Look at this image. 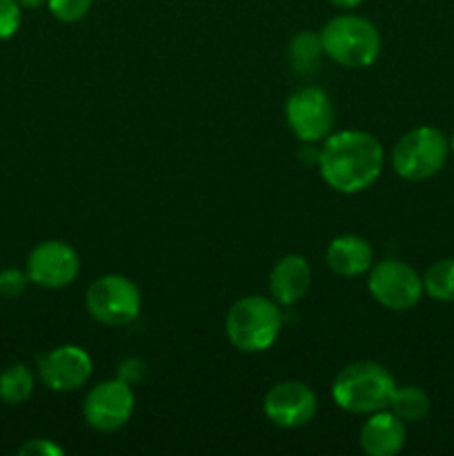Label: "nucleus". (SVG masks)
Segmentation results:
<instances>
[{
	"label": "nucleus",
	"mask_w": 454,
	"mask_h": 456,
	"mask_svg": "<svg viewBox=\"0 0 454 456\" xmlns=\"http://www.w3.org/2000/svg\"><path fill=\"white\" fill-rule=\"evenodd\" d=\"M405 436V423L392 410H378L361 426L359 444L368 456H394L403 450Z\"/></svg>",
	"instance_id": "obj_13"
},
{
	"label": "nucleus",
	"mask_w": 454,
	"mask_h": 456,
	"mask_svg": "<svg viewBox=\"0 0 454 456\" xmlns=\"http://www.w3.org/2000/svg\"><path fill=\"white\" fill-rule=\"evenodd\" d=\"M29 285V276L25 270H18V267H9V270L0 272V298H18Z\"/></svg>",
	"instance_id": "obj_22"
},
{
	"label": "nucleus",
	"mask_w": 454,
	"mask_h": 456,
	"mask_svg": "<svg viewBox=\"0 0 454 456\" xmlns=\"http://www.w3.org/2000/svg\"><path fill=\"white\" fill-rule=\"evenodd\" d=\"M18 3H20L22 9H36L43 3H47V0H18Z\"/></svg>",
	"instance_id": "obj_26"
},
{
	"label": "nucleus",
	"mask_w": 454,
	"mask_h": 456,
	"mask_svg": "<svg viewBox=\"0 0 454 456\" xmlns=\"http://www.w3.org/2000/svg\"><path fill=\"white\" fill-rule=\"evenodd\" d=\"M325 263L336 276L354 279L368 274L369 267L374 265V249L363 236L341 234L329 240L325 249Z\"/></svg>",
	"instance_id": "obj_15"
},
{
	"label": "nucleus",
	"mask_w": 454,
	"mask_h": 456,
	"mask_svg": "<svg viewBox=\"0 0 454 456\" xmlns=\"http://www.w3.org/2000/svg\"><path fill=\"white\" fill-rule=\"evenodd\" d=\"M22 22V7L18 0H0V40H9L18 34Z\"/></svg>",
	"instance_id": "obj_21"
},
{
	"label": "nucleus",
	"mask_w": 454,
	"mask_h": 456,
	"mask_svg": "<svg viewBox=\"0 0 454 456\" xmlns=\"http://www.w3.org/2000/svg\"><path fill=\"white\" fill-rule=\"evenodd\" d=\"M396 381L385 365L377 361H356L345 365L332 383V399L350 414H372L390 408Z\"/></svg>",
	"instance_id": "obj_2"
},
{
	"label": "nucleus",
	"mask_w": 454,
	"mask_h": 456,
	"mask_svg": "<svg viewBox=\"0 0 454 456\" xmlns=\"http://www.w3.org/2000/svg\"><path fill=\"white\" fill-rule=\"evenodd\" d=\"M448 141H450V151H452V154H454V132H452V136L448 138Z\"/></svg>",
	"instance_id": "obj_27"
},
{
	"label": "nucleus",
	"mask_w": 454,
	"mask_h": 456,
	"mask_svg": "<svg viewBox=\"0 0 454 456\" xmlns=\"http://www.w3.org/2000/svg\"><path fill=\"white\" fill-rule=\"evenodd\" d=\"M423 292L439 303H454V258H439L423 274Z\"/></svg>",
	"instance_id": "obj_19"
},
{
	"label": "nucleus",
	"mask_w": 454,
	"mask_h": 456,
	"mask_svg": "<svg viewBox=\"0 0 454 456\" xmlns=\"http://www.w3.org/2000/svg\"><path fill=\"white\" fill-rule=\"evenodd\" d=\"M93 372V361L80 346H58L38 359V377L53 392L80 390Z\"/></svg>",
	"instance_id": "obj_12"
},
{
	"label": "nucleus",
	"mask_w": 454,
	"mask_h": 456,
	"mask_svg": "<svg viewBox=\"0 0 454 456\" xmlns=\"http://www.w3.org/2000/svg\"><path fill=\"white\" fill-rule=\"evenodd\" d=\"M263 412L276 428L296 430L316 417L319 399L307 383L280 381L267 390L263 399Z\"/></svg>",
	"instance_id": "obj_11"
},
{
	"label": "nucleus",
	"mask_w": 454,
	"mask_h": 456,
	"mask_svg": "<svg viewBox=\"0 0 454 456\" xmlns=\"http://www.w3.org/2000/svg\"><path fill=\"white\" fill-rule=\"evenodd\" d=\"M312 288V265L301 254L279 258L270 272V294L279 305H294Z\"/></svg>",
	"instance_id": "obj_14"
},
{
	"label": "nucleus",
	"mask_w": 454,
	"mask_h": 456,
	"mask_svg": "<svg viewBox=\"0 0 454 456\" xmlns=\"http://www.w3.org/2000/svg\"><path fill=\"white\" fill-rule=\"evenodd\" d=\"M329 3L334 4V7H341V9H354L359 7L363 0H329Z\"/></svg>",
	"instance_id": "obj_25"
},
{
	"label": "nucleus",
	"mask_w": 454,
	"mask_h": 456,
	"mask_svg": "<svg viewBox=\"0 0 454 456\" xmlns=\"http://www.w3.org/2000/svg\"><path fill=\"white\" fill-rule=\"evenodd\" d=\"M142 372H145V368H142V361L138 359H127L118 365V379H123V381L129 383V386L141 381Z\"/></svg>",
	"instance_id": "obj_24"
},
{
	"label": "nucleus",
	"mask_w": 454,
	"mask_h": 456,
	"mask_svg": "<svg viewBox=\"0 0 454 456\" xmlns=\"http://www.w3.org/2000/svg\"><path fill=\"white\" fill-rule=\"evenodd\" d=\"M20 456H62V448L49 439H29L18 448Z\"/></svg>",
	"instance_id": "obj_23"
},
{
	"label": "nucleus",
	"mask_w": 454,
	"mask_h": 456,
	"mask_svg": "<svg viewBox=\"0 0 454 456\" xmlns=\"http://www.w3.org/2000/svg\"><path fill=\"white\" fill-rule=\"evenodd\" d=\"M285 118L301 142H323L334 129V105L323 89L307 85L288 98Z\"/></svg>",
	"instance_id": "obj_8"
},
{
	"label": "nucleus",
	"mask_w": 454,
	"mask_h": 456,
	"mask_svg": "<svg viewBox=\"0 0 454 456\" xmlns=\"http://www.w3.org/2000/svg\"><path fill=\"white\" fill-rule=\"evenodd\" d=\"M29 283L45 289H61L74 283L80 272L78 252L65 240H43L29 252L25 263Z\"/></svg>",
	"instance_id": "obj_10"
},
{
	"label": "nucleus",
	"mask_w": 454,
	"mask_h": 456,
	"mask_svg": "<svg viewBox=\"0 0 454 456\" xmlns=\"http://www.w3.org/2000/svg\"><path fill=\"white\" fill-rule=\"evenodd\" d=\"M36 377L25 363H13L0 372V401L7 405H22L31 399Z\"/></svg>",
	"instance_id": "obj_17"
},
{
	"label": "nucleus",
	"mask_w": 454,
	"mask_h": 456,
	"mask_svg": "<svg viewBox=\"0 0 454 456\" xmlns=\"http://www.w3.org/2000/svg\"><path fill=\"white\" fill-rule=\"evenodd\" d=\"M85 307L93 321L109 328L129 325L138 319L142 297L138 285L123 274H102L85 294Z\"/></svg>",
	"instance_id": "obj_6"
},
{
	"label": "nucleus",
	"mask_w": 454,
	"mask_h": 456,
	"mask_svg": "<svg viewBox=\"0 0 454 456\" xmlns=\"http://www.w3.org/2000/svg\"><path fill=\"white\" fill-rule=\"evenodd\" d=\"M93 0H47L52 16L61 22H78L92 9Z\"/></svg>",
	"instance_id": "obj_20"
},
{
	"label": "nucleus",
	"mask_w": 454,
	"mask_h": 456,
	"mask_svg": "<svg viewBox=\"0 0 454 456\" xmlns=\"http://www.w3.org/2000/svg\"><path fill=\"white\" fill-rule=\"evenodd\" d=\"M368 289L374 301L392 312H405L423 297V276L409 263L383 258L369 267Z\"/></svg>",
	"instance_id": "obj_7"
},
{
	"label": "nucleus",
	"mask_w": 454,
	"mask_h": 456,
	"mask_svg": "<svg viewBox=\"0 0 454 456\" xmlns=\"http://www.w3.org/2000/svg\"><path fill=\"white\" fill-rule=\"evenodd\" d=\"M316 167L334 191L359 194L378 181L385 167V151L374 134L341 129L320 142Z\"/></svg>",
	"instance_id": "obj_1"
},
{
	"label": "nucleus",
	"mask_w": 454,
	"mask_h": 456,
	"mask_svg": "<svg viewBox=\"0 0 454 456\" xmlns=\"http://www.w3.org/2000/svg\"><path fill=\"white\" fill-rule=\"evenodd\" d=\"M136 408V396L123 379L101 381L87 392L83 403V417L96 432H116L125 428Z\"/></svg>",
	"instance_id": "obj_9"
},
{
	"label": "nucleus",
	"mask_w": 454,
	"mask_h": 456,
	"mask_svg": "<svg viewBox=\"0 0 454 456\" xmlns=\"http://www.w3.org/2000/svg\"><path fill=\"white\" fill-rule=\"evenodd\" d=\"M450 156V141L441 129L421 125L405 132L390 154L392 169L403 181L418 183L436 176Z\"/></svg>",
	"instance_id": "obj_5"
},
{
	"label": "nucleus",
	"mask_w": 454,
	"mask_h": 456,
	"mask_svg": "<svg viewBox=\"0 0 454 456\" xmlns=\"http://www.w3.org/2000/svg\"><path fill=\"white\" fill-rule=\"evenodd\" d=\"M387 410H392V412H394L403 423H417V421H423V419L430 414L432 401H430V395H427L423 387L396 386L394 395H392V401H390V408Z\"/></svg>",
	"instance_id": "obj_18"
},
{
	"label": "nucleus",
	"mask_w": 454,
	"mask_h": 456,
	"mask_svg": "<svg viewBox=\"0 0 454 456\" xmlns=\"http://www.w3.org/2000/svg\"><path fill=\"white\" fill-rule=\"evenodd\" d=\"M325 49L320 43V34L314 31H301L294 36L288 45V61L294 74L298 76H312L319 71L320 62H323Z\"/></svg>",
	"instance_id": "obj_16"
},
{
	"label": "nucleus",
	"mask_w": 454,
	"mask_h": 456,
	"mask_svg": "<svg viewBox=\"0 0 454 456\" xmlns=\"http://www.w3.org/2000/svg\"><path fill=\"white\" fill-rule=\"evenodd\" d=\"M325 56L345 69H363L381 53V34L372 20L356 13H341L320 29Z\"/></svg>",
	"instance_id": "obj_4"
},
{
	"label": "nucleus",
	"mask_w": 454,
	"mask_h": 456,
	"mask_svg": "<svg viewBox=\"0 0 454 456\" xmlns=\"http://www.w3.org/2000/svg\"><path fill=\"white\" fill-rule=\"evenodd\" d=\"M283 330V314L274 298L252 294L230 307L225 319L227 341L245 354L270 350Z\"/></svg>",
	"instance_id": "obj_3"
}]
</instances>
